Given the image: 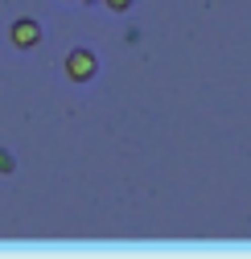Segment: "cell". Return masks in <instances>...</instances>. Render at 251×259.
Wrapping results in <instances>:
<instances>
[{"mask_svg":"<svg viewBox=\"0 0 251 259\" xmlns=\"http://www.w3.org/2000/svg\"><path fill=\"white\" fill-rule=\"evenodd\" d=\"M103 9H111V13H128L132 9V0H99Z\"/></svg>","mask_w":251,"mask_h":259,"instance_id":"obj_4","label":"cell"},{"mask_svg":"<svg viewBox=\"0 0 251 259\" xmlns=\"http://www.w3.org/2000/svg\"><path fill=\"white\" fill-rule=\"evenodd\" d=\"M13 173H17V156H13V148L0 144V177H13Z\"/></svg>","mask_w":251,"mask_h":259,"instance_id":"obj_3","label":"cell"},{"mask_svg":"<svg viewBox=\"0 0 251 259\" xmlns=\"http://www.w3.org/2000/svg\"><path fill=\"white\" fill-rule=\"evenodd\" d=\"M78 5H99V0H78Z\"/></svg>","mask_w":251,"mask_h":259,"instance_id":"obj_5","label":"cell"},{"mask_svg":"<svg viewBox=\"0 0 251 259\" xmlns=\"http://www.w3.org/2000/svg\"><path fill=\"white\" fill-rule=\"evenodd\" d=\"M95 74H99V58H95V50L74 46V50L66 54V78H70V82H91Z\"/></svg>","mask_w":251,"mask_h":259,"instance_id":"obj_2","label":"cell"},{"mask_svg":"<svg viewBox=\"0 0 251 259\" xmlns=\"http://www.w3.org/2000/svg\"><path fill=\"white\" fill-rule=\"evenodd\" d=\"M41 37H46V29H41L37 17H13V25H9V46L13 50H37Z\"/></svg>","mask_w":251,"mask_h":259,"instance_id":"obj_1","label":"cell"}]
</instances>
